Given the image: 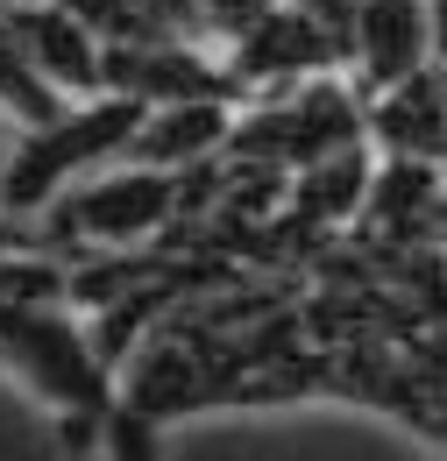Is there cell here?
Listing matches in <instances>:
<instances>
[{
	"instance_id": "cell-6",
	"label": "cell",
	"mask_w": 447,
	"mask_h": 461,
	"mask_svg": "<svg viewBox=\"0 0 447 461\" xmlns=\"http://www.w3.org/2000/svg\"><path fill=\"white\" fill-rule=\"evenodd\" d=\"M412 71H426V7L419 0H355L348 29H341V78L377 100L405 86Z\"/></svg>"
},
{
	"instance_id": "cell-7",
	"label": "cell",
	"mask_w": 447,
	"mask_h": 461,
	"mask_svg": "<svg viewBox=\"0 0 447 461\" xmlns=\"http://www.w3.org/2000/svg\"><path fill=\"white\" fill-rule=\"evenodd\" d=\"M0 22H7L22 64L50 86L57 100H93L100 93V36L64 0H14V7H0Z\"/></svg>"
},
{
	"instance_id": "cell-1",
	"label": "cell",
	"mask_w": 447,
	"mask_h": 461,
	"mask_svg": "<svg viewBox=\"0 0 447 461\" xmlns=\"http://www.w3.org/2000/svg\"><path fill=\"white\" fill-rule=\"evenodd\" d=\"M0 369L57 419V440L71 455L100 440V419L114 411V369L93 348L86 312L0 291Z\"/></svg>"
},
{
	"instance_id": "cell-2",
	"label": "cell",
	"mask_w": 447,
	"mask_h": 461,
	"mask_svg": "<svg viewBox=\"0 0 447 461\" xmlns=\"http://www.w3.org/2000/svg\"><path fill=\"white\" fill-rule=\"evenodd\" d=\"M206 171V164H199ZM199 171H142V164H107L57 192L50 206L29 221L43 249H86V256H142L170 241L178 221L206 206Z\"/></svg>"
},
{
	"instance_id": "cell-11",
	"label": "cell",
	"mask_w": 447,
	"mask_h": 461,
	"mask_svg": "<svg viewBox=\"0 0 447 461\" xmlns=\"http://www.w3.org/2000/svg\"><path fill=\"white\" fill-rule=\"evenodd\" d=\"M426 7V64L447 71V0H419Z\"/></svg>"
},
{
	"instance_id": "cell-3",
	"label": "cell",
	"mask_w": 447,
	"mask_h": 461,
	"mask_svg": "<svg viewBox=\"0 0 447 461\" xmlns=\"http://www.w3.org/2000/svg\"><path fill=\"white\" fill-rule=\"evenodd\" d=\"M142 121V100L128 93H93V100H71L50 121H29L7 135V157H0V206L14 221H36L57 192H71L78 177L121 164L128 135Z\"/></svg>"
},
{
	"instance_id": "cell-8",
	"label": "cell",
	"mask_w": 447,
	"mask_h": 461,
	"mask_svg": "<svg viewBox=\"0 0 447 461\" xmlns=\"http://www.w3.org/2000/svg\"><path fill=\"white\" fill-rule=\"evenodd\" d=\"M227 128L234 107L227 100H170V107H142L121 164H142V171H199L227 149Z\"/></svg>"
},
{
	"instance_id": "cell-10",
	"label": "cell",
	"mask_w": 447,
	"mask_h": 461,
	"mask_svg": "<svg viewBox=\"0 0 447 461\" xmlns=\"http://www.w3.org/2000/svg\"><path fill=\"white\" fill-rule=\"evenodd\" d=\"M135 14H142V29H157V36H185V43H206L199 36V0H128ZM214 50V43H206Z\"/></svg>"
},
{
	"instance_id": "cell-4",
	"label": "cell",
	"mask_w": 447,
	"mask_h": 461,
	"mask_svg": "<svg viewBox=\"0 0 447 461\" xmlns=\"http://www.w3.org/2000/svg\"><path fill=\"white\" fill-rule=\"evenodd\" d=\"M362 114H369V100L341 71H320V78H298V86H278V93H256V107L242 100L221 157L249 164V171L291 177L320 157H334V149H348V142H362Z\"/></svg>"
},
{
	"instance_id": "cell-5",
	"label": "cell",
	"mask_w": 447,
	"mask_h": 461,
	"mask_svg": "<svg viewBox=\"0 0 447 461\" xmlns=\"http://www.w3.org/2000/svg\"><path fill=\"white\" fill-rule=\"evenodd\" d=\"M100 93H128L142 107H170V100H227V107H242L221 50L185 43V36L100 43Z\"/></svg>"
},
{
	"instance_id": "cell-12",
	"label": "cell",
	"mask_w": 447,
	"mask_h": 461,
	"mask_svg": "<svg viewBox=\"0 0 447 461\" xmlns=\"http://www.w3.org/2000/svg\"><path fill=\"white\" fill-rule=\"evenodd\" d=\"M0 7H14V0H0Z\"/></svg>"
},
{
	"instance_id": "cell-9",
	"label": "cell",
	"mask_w": 447,
	"mask_h": 461,
	"mask_svg": "<svg viewBox=\"0 0 447 461\" xmlns=\"http://www.w3.org/2000/svg\"><path fill=\"white\" fill-rule=\"evenodd\" d=\"M263 7H270V0H199V36H206L214 50H227Z\"/></svg>"
}]
</instances>
